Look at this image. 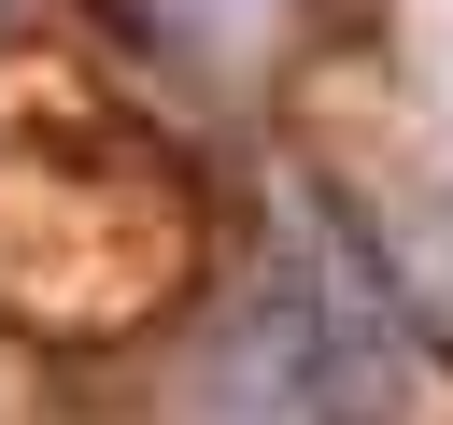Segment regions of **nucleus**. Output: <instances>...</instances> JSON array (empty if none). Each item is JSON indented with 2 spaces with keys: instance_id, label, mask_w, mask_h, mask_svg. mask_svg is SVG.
I'll list each match as a JSON object with an SVG mask.
<instances>
[{
  "instance_id": "obj_1",
  "label": "nucleus",
  "mask_w": 453,
  "mask_h": 425,
  "mask_svg": "<svg viewBox=\"0 0 453 425\" xmlns=\"http://www.w3.org/2000/svg\"><path fill=\"white\" fill-rule=\"evenodd\" d=\"M113 14H142L156 42H198V57H255L283 28V0H113Z\"/></svg>"
}]
</instances>
